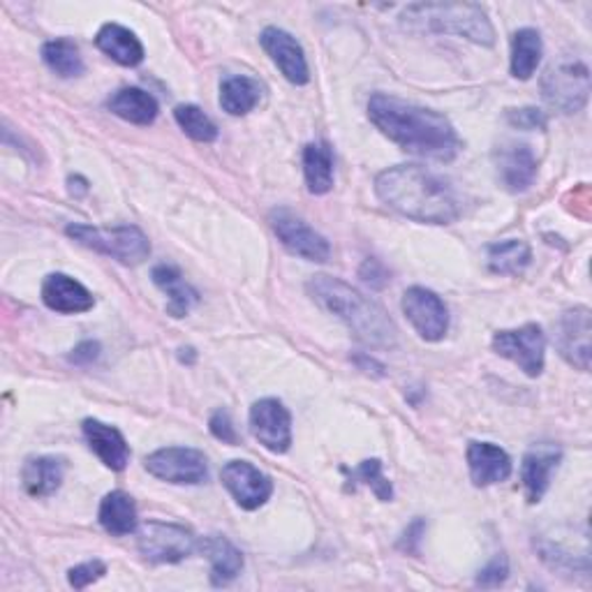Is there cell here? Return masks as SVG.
<instances>
[{
    "mask_svg": "<svg viewBox=\"0 0 592 592\" xmlns=\"http://www.w3.org/2000/svg\"><path fill=\"white\" fill-rule=\"evenodd\" d=\"M407 31L458 36L482 47H493L495 31L486 10L477 3H414L401 14Z\"/></svg>",
    "mask_w": 592,
    "mask_h": 592,
    "instance_id": "4",
    "label": "cell"
},
{
    "mask_svg": "<svg viewBox=\"0 0 592 592\" xmlns=\"http://www.w3.org/2000/svg\"><path fill=\"white\" fill-rule=\"evenodd\" d=\"M98 519L111 537H126L130 532H137V505L132 495L126 491L107 493L100 502Z\"/></svg>",
    "mask_w": 592,
    "mask_h": 592,
    "instance_id": "26",
    "label": "cell"
},
{
    "mask_svg": "<svg viewBox=\"0 0 592 592\" xmlns=\"http://www.w3.org/2000/svg\"><path fill=\"white\" fill-rule=\"evenodd\" d=\"M542 36L535 28H521L512 38V77L527 81L542 61Z\"/></svg>",
    "mask_w": 592,
    "mask_h": 592,
    "instance_id": "29",
    "label": "cell"
},
{
    "mask_svg": "<svg viewBox=\"0 0 592 592\" xmlns=\"http://www.w3.org/2000/svg\"><path fill=\"white\" fill-rule=\"evenodd\" d=\"M262 93H264L262 83L253 77L244 75L227 77L220 83V107L229 116H246L259 105Z\"/></svg>",
    "mask_w": 592,
    "mask_h": 592,
    "instance_id": "28",
    "label": "cell"
},
{
    "mask_svg": "<svg viewBox=\"0 0 592 592\" xmlns=\"http://www.w3.org/2000/svg\"><path fill=\"white\" fill-rule=\"evenodd\" d=\"M209 431L216 440L225 442V444H239V433H236V426L231 422V414L220 407L211 414V420H209Z\"/></svg>",
    "mask_w": 592,
    "mask_h": 592,
    "instance_id": "36",
    "label": "cell"
},
{
    "mask_svg": "<svg viewBox=\"0 0 592 592\" xmlns=\"http://www.w3.org/2000/svg\"><path fill=\"white\" fill-rule=\"evenodd\" d=\"M542 96L560 114H576L590 98V70L581 61H558L542 77Z\"/></svg>",
    "mask_w": 592,
    "mask_h": 592,
    "instance_id": "7",
    "label": "cell"
},
{
    "mask_svg": "<svg viewBox=\"0 0 592 592\" xmlns=\"http://www.w3.org/2000/svg\"><path fill=\"white\" fill-rule=\"evenodd\" d=\"M151 278L156 287L167 294V313L171 317H186L199 302V294L195 292L193 285L186 283L181 272L171 264H158L151 272Z\"/></svg>",
    "mask_w": 592,
    "mask_h": 592,
    "instance_id": "23",
    "label": "cell"
},
{
    "mask_svg": "<svg viewBox=\"0 0 592 592\" xmlns=\"http://www.w3.org/2000/svg\"><path fill=\"white\" fill-rule=\"evenodd\" d=\"M107 107L114 116L124 118V121L135 124V126H151L158 118V109H160L158 100L151 93H146L135 86L116 91L109 98Z\"/></svg>",
    "mask_w": 592,
    "mask_h": 592,
    "instance_id": "25",
    "label": "cell"
},
{
    "mask_svg": "<svg viewBox=\"0 0 592 592\" xmlns=\"http://www.w3.org/2000/svg\"><path fill=\"white\" fill-rule=\"evenodd\" d=\"M174 118L179 128L199 144H211L218 139L216 124L197 105H179L174 109Z\"/></svg>",
    "mask_w": 592,
    "mask_h": 592,
    "instance_id": "32",
    "label": "cell"
},
{
    "mask_svg": "<svg viewBox=\"0 0 592 592\" xmlns=\"http://www.w3.org/2000/svg\"><path fill=\"white\" fill-rule=\"evenodd\" d=\"M590 334H592L590 308L576 306L562 313L558 322L555 345L560 357L579 371L590 368Z\"/></svg>",
    "mask_w": 592,
    "mask_h": 592,
    "instance_id": "14",
    "label": "cell"
},
{
    "mask_svg": "<svg viewBox=\"0 0 592 592\" xmlns=\"http://www.w3.org/2000/svg\"><path fill=\"white\" fill-rule=\"evenodd\" d=\"M500 181L510 193H525L537 179V158L523 141H507L495 148Z\"/></svg>",
    "mask_w": 592,
    "mask_h": 592,
    "instance_id": "16",
    "label": "cell"
},
{
    "mask_svg": "<svg viewBox=\"0 0 592 592\" xmlns=\"http://www.w3.org/2000/svg\"><path fill=\"white\" fill-rule=\"evenodd\" d=\"M465 458L470 467V480L475 486L484 489L502 484L512 477L514 465L510 454L493 442H470Z\"/></svg>",
    "mask_w": 592,
    "mask_h": 592,
    "instance_id": "17",
    "label": "cell"
},
{
    "mask_svg": "<svg viewBox=\"0 0 592 592\" xmlns=\"http://www.w3.org/2000/svg\"><path fill=\"white\" fill-rule=\"evenodd\" d=\"M197 551H201L206 560L211 562V583L218 588L229 585L244 570V553L223 535L199 540Z\"/></svg>",
    "mask_w": 592,
    "mask_h": 592,
    "instance_id": "22",
    "label": "cell"
},
{
    "mask_svg": "<svg viewBox=\"0 0 592 592\" xmlns=\"http://www.w3.org/2000/svg\"><path fill=\"white\" fill-rule=\"evenodd\" d=\"M560 461L562 450L555 444H535V447L525 452L521 463V482L530 505H535L544 497Z\"/></svg>",
    "mask_w": 592,
    "mask_h": 592,
    "instance_id": "18",
    "label": "cell"
},
{
    "mask_svg": "<svg viewBox=\"0 0 592 592\" xmlns=\"http://www.w3.org/2000/svg\"><path fill=\"white\" fill-rule=\"evenodd\" d=\"M269 223L278 236V241L296 257L308 262H327L332 255L329 241L319 231H315L304 218L292 214L289 209H276L269 216Z\"/></svg>",
    "mask_w": 592,
    "mask_h": 592,
    "instance_id": "11",
    "label": "cell"
},
{
    "mask_svg": "<svg viewBox=\"0 0 592 592\" xmlns=\"http://www.w3.org/2000/svg\"><path fill=\"white\" fill-rule=\"evenodd\" d=\"M66 480V458L61 456H33L23 463L21 484L31 497H49L61 489Z\"/></svg>",
    "mask_w": 592,
    "mask_h": 592,
    "instance_id": "21",
    "label": "cell"
},
{
    "mask_svg": "<svg viewBox=\"0 0 592 592\" xmlns=\"http://www.w3.org/2000/svg\"><path fill=\"white\" fill-rule=\"evenodd\" d=\"M98 357H100V343H96V341H83V343H79L72 349L70 362L77 364V366H88V364H93Z\"/></svg>",
    "mask_w": 592,
    "mask_h": 592,
    "instance_id": "39",
    "label": "cell"
},
{
    "mask_svg": "<svg viewBox=\"0 0 592 592\" xmlns=\"http://www.w3.org/2000/svg\"><path fill=\"white\" fill-rule=\"evenodd\" d=\"M250 431L264 450L285 454L292 447V414L278 398H262L250 407Z\"/></svg>",
    "mask_w": 592,
    "mask_h": 592,
    "instance_id": "13",
    "label": "cell"
},
{
    "mask_svg": "<svg viewBox=\"0 0 592 592\" xmlns=\"http://www.w3.org/2000/svg\"><path fill=\"white\" fill-rule=\"evenodd\" d=\"M359 276L364 278L366 285H371L373 289H382V287H387L389 285V272H387V266H384L382 262L377 259H366L362 264V269H359Z\"/></svg>",
    "mask_w": 592,
    "mask_h": 592,
    "instance_id": "38",
    "label": "cell"
},
{
    "mask_svg": "<svg viewBox=\"0 0 592 592\" xmlns=\"http://www.w3.org/2000/svg\"><path fill=\"white\" fill-rule=\"evenodd\" d=\"M96 45L111 61L124 68H135L144 61V45L130 28L121 23H105L96 36Z\"/></svg>",
    "mask_w": 592,
    "mask_h": 592,
    "instance_id": "24",
    "label": "cell"
},
{
    "mask_svg": "<svg viewBox=\"0 0 592 592\" xmlns=\"http://www.w3.org/2000/svg\"><path fill=\"white\" fill-rule=\"evenodd\" d=\"M368 118L384 137L412 156L450 162L461 154V139L450 118L433 109L375 93L368 100Z\"/></svg>",
    "mask_w": 592,
    "mask_h": 592,
    "instance_id": "1",
    "label": "cell"
},
{
    "mask_svg": "<svg viewBox=\"0 0 592 592\" xmlns=\"http://www.w3.org/2000/svg\"><path fill=\"white\" fill-rule=\"evenodd\" d=\"M493 352L514 362L527 377H540L544 371L546 336L540 324H523L519 329L497 332L491 341Z\"/></svg>",
    "mask_w": 592,
    "mask_h": 592,
    "instance_id": "9",
    "label": "cell"
},
{
    "mask_svg": "<svg viewBox=\"0 0 592 592\" xmlns=\"http://www.w3.org/2000/svg\"><path fill=\"white\" fill-rule=\"evenodd\" d=\"M105 574H107V565L102 560H88V562H81V565H77L68 572V583L75 590H83L91 583L100 581Z\"/></svg>",
    "mask_w": 592,
    "mask_h": 592,
    "instance_id": "34",
    "label": "cell"
},
{
    "mask_svg": "<svg viewBox=\"0 0 592 592\" xmlns=\"http://www.w3.org/2000/svg\"><path fill=\"white\" fill-rule=\"evenodd\" d=\"M403 313L424 341L437 343L450 332V310L433 289L410 287L403 294Z\"/></svg>",
    "mask_w": 592,
    "mask_h": 592,
    "instance_id": "10",
    "label": "cell"
},
{
    "mask_svg": "<svg viewBox=\"0 0 592 592\" xmlns=\"http://www.w3.org/2000/svg\"><path fill=\"white\" fill-rule=\"evenodd\" d=\"M66 234L83 248H91L105 257H111L126 266H137L151 255L148 236L135 227H91V225H68Z\"/></svg>",
    "mask_w": 592,
    "mask_h": 592,
    "instance_id": "5",
    "label": "cell"
},
{
    "mask_svg": "<svg viewBox=\"0 0 592 592\" xmlns=\"http://www.w3.org/2000/svg\"><path fill=\"white\" fill-rule=\"evenodd\" d=\"M308 294L322 310L338 317L362 343L384 349L396 347V324L371 296H364L359 289L334 276H313L308 280Z\"/></svg>",
    "mask_w": 592,
    "mask_h": 592,
    "instance_id": "3",
    "label": "cell"
},
{
    "mask_svg": "<svg viewBox=\"0 0 592 592\" xmlns=\"http://www.w3.org/2000/svg\"><path fill=\"white\" fill-rule=\"evenodd\" d=\"M42 302L61 315L88 313L96 306L93 294L68 274H51L42 283Z\"/></svg>",
    "mask_w": 592,
    "mask_h": 592,
    "instance_id": "19",
    "label": "cell"
},
{
    "mask_svg": "<svg viewBox=\"0 0 592 592\" xmlns=\"http://www.w3.org/2000/svg\"><path fill=\"white\" fill-rule=\"evenodd\" d=\"M83 437L88 442L91 452L114 472H121L130 463V444L126 442L124 433L100 422V420H86L83 426Z\"/></svg>",
    "mask_w": 592,
    "mask_h": 592,
    "instance_id": "20",
    "label": "cell"
},
{
    "mask_svg": "<svg viewBox=\"0 0 592 592\" xmlns=\"http://www.w3.org/2000/svg\"><path fill=\"white\" fill-rule=\"evenodd\" d=\"M375 195L392 211L428 225H452L461 201L452 186L420 165L389 167L375 176Z\"/></svg>",
    "mask_w": 592,
    "mask_h": 592,
    "instance_id": "2",
    "label": "cell"
},
{
    "mask_svg": "<svg viewBox=\"0 0 592 592\" xmlns=\"http://www.w3.org/2000/svg\"><path fill=\"white\" fill-rule=\"evenodd\" d=\"M259 42L289 83L304 86L310 81V70H308L304 47L296 42L294 36L283 31V28L269 26L262 31Z\"/></svg>",
    "mask_w": 592,
    "mask_h": 592,
    "instance_id": "15",
    "label": "cell"
},
{
    "mask_svg": "<svg viewBox=\"0 0 592 592\" xmlns=\"http://www.w3.org/2000/svg\"><path fill=\"white\" fill-rule=\"evenodd\" d=\"M507 576H510V562L505 555H497L477 574V585L497 588L507 581Z\"/></svg>",
    "mask_w": 592,
    "mask_h": 592,
    "instance_id": "37",
    "label": "cell"
},
{
    "mask_svg": "<svg viewBox=\"0 0 592 592\" xmlns=\"http://www.w3.org/2000/svg\"><path fill=\"white\" fill-rule=\"evenodd\" d=\"M349 482H352V489H354V484L368 486L377 495V500H382V502H392V497H394V486L387 477H384L382 461H377V458H368V461L359 463V467H354L349 472Z\"/></svg>",
    "mask_w": 592,
    "mask_h": 592,
    "instance_id": "33",
    "label": "cell"
},
{
    "mask_svg": "<svg viewBox=\"0 0 592 592\" xmlns=\"http://www.w3.org/2000/svg\"><path fill=\"white\" fill-rule=\"evenodd\" d=\"M68 186H70V195L72 197H83L88 193V181L83 179V176H70L68 179Z\"/></svg>",
    "mask_w": 592,
    "mask_h": 592,
    "instance_id": "42",
    "label": "cell"
},
{
    "mask_svg": "<svg viewBox=\"0 0 592 592\" xmlns=\"http://www.w3.org/2000/svg\"><path fill=\"white\" fill-rule=\"evenodd\" d=\"M220 480L236 500V505L246 512H255L266 505V500L274 493L272 477L248 461H229L220 470Z\"/></svg>",
    "mask_w": 592,
    "mask_h": 592,
    "instance_id": "12",
    "label": "cell"
},
{
    "mask_svg": "<svg viewBox=\"0 0 592 592\" xmlns=\"http://www.w3.org/2000/svg\"><path fill=\"white\" fill-rule=\"evenodd\" d=\"M199 546V540L193 530L179 523L167 521H146L137 527V549L156 565H174L190 558Z\"/></svg>",
    "mask_w": 592,
    "mask_h": 592,
    "instance_id": "6",
    "label": "cell"
},
{
    "mask_svg": "<svg viewBox=\"0 0 592 592\" xmlns=\"http://www.w3.org/2000/svg\"><path fill=\"white\" fill-rule=\"evenodd\" d=\"M354 364H357L362 371L366 373H373V375H384V366L379 362H375L373 357H368V354H357L354 357Z\"/></svg>",
    "mask_w": 592,
    "mask_h": 592,
    "instance_id": "41",
    "label": "cell"
},
{
    "mask_svg": "<svg viewBox=\"0 0 592 592\" xmlns=\"http://www.w3.org/2000/svg\"><path fill=\"white\" fill-rule=\"evenodd\" d=\"M144 467L167 484L197 486L209 480V461L193 447L158 450L144 458Z\"/></svg>",
    "mask_w": 592,
    "mask_h": 592,
    "instance_id": "8",
    "label": "cell"
},
{
    "mask_svg": "<svg viewBox=\"0 0 592 592\" xmlns=\"http://www.w3.org/2000/svg\"><path fill=\"white\" fill-rule=\"evenodd\" d=\"M42 61L51 72L58 77L70 79L83 75V58L79 53V47L68 40V38H58L49 40L42 45Z\"/></svg>",
    "mask_w": 592,
    "mask_h": 592,
    "instance_id": "31",
    "label": "cell"
},
{
    "mask_svg": "<svg viewBox=\"0 0 592 592\" xmlns=\"http://www.w3.org/2000/svg\"><path fill=\"white\" fill-rule=\"evenodd\" d=\"M532 259V250L525 241L510 239L502 244L489 246V269L500 276H519L523 274Z\"/></svg>",
    "mask_w": 592,
    "mask_h": 592,
    "instance_id": "30",
    "label": "cell"
},
{
    "mask_svg": "<svg viewBox=\"0 0 592 592\" xmlns=\"http://www.w3.org/2000/svg\"><path fill=\"white\" fill-rule=\"evenodd\" d=\"M304 176L313 195H327L334 188V151L327 141H313L304 148Z\"/></svg>",
    "mask_w": 592,
    "mask_h": 592,
    "instance_id": "27",
    "label": "cell"
},
{
    "mask_svg": "<svg viewBox=\"0 0 592 592\" xmlns=\"http://www.w3.org/2000/svg\"><path fill=\"white\" fill-rule=\"evenodd\" d=\"M507 124L519 130H546V114L535 109V107H523V109H507L505 114Z\"/></svg>",
    "mask_w": 592,
    "mask_h": 592,
    "instance_id": "35",
    "label": "cell"
},
{
    "mask_svg": "<svg viewBox=\"0 0 592 592\" xmlns=\"http://www.w3.org/2000/svg\"><path fill=\"white\" fill-rule=\"evenodd\" d=\"M424 521L422 519H417V521H414L407 530H405V535H403V540H401V549H405L407 553H417V546H420V542H422V535H424Z\"/></svg>",
    "mask_w": 592,
    "mask_h": 592,
    "instance_id": "40",
    "label": "cell"
}]
</instances>
